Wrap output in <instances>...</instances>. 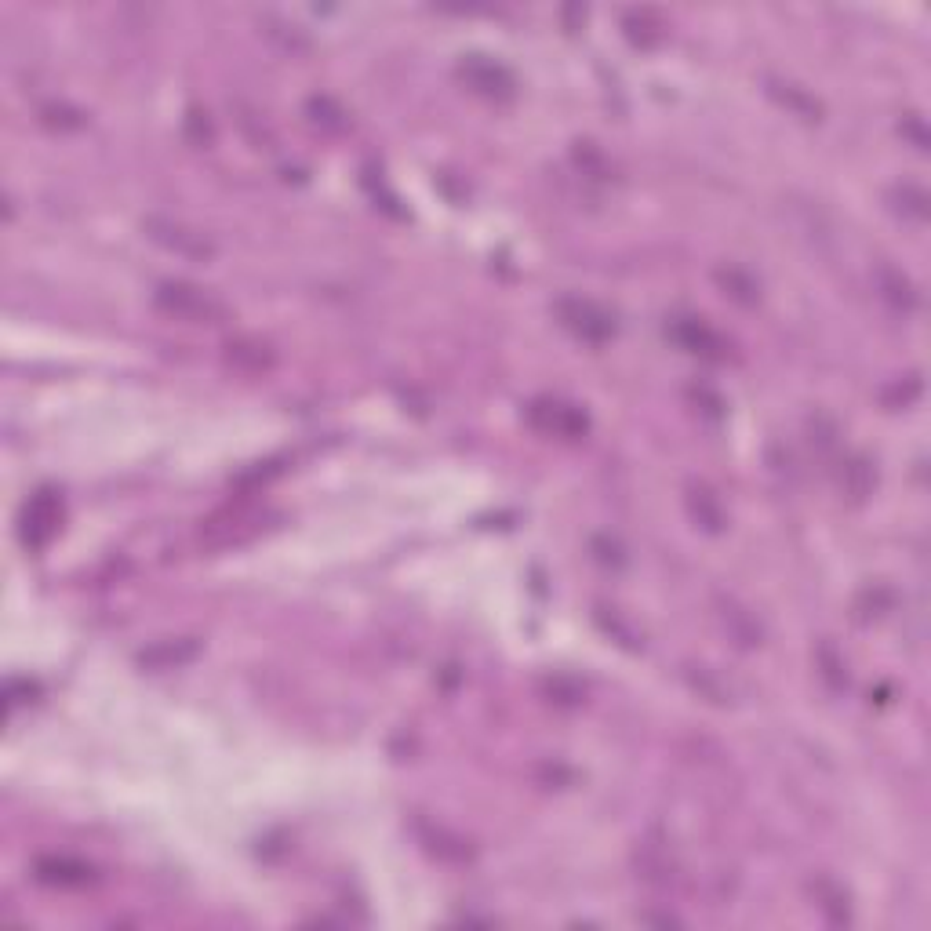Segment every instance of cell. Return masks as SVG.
Here are the masks:
<instances>
[{
  "instance_id": "obj_1",
  "label": "cell",
  "mask_w": 931,
  "mask_h": 931,
  "mask_svg": "<svg viewBox=\"0 0 931 931\" xmlns=\"http://www.w3.org/2000/svg\"><path fill=\"white\" fill-rule=\"evenodd\" d=\"M153 302H157V310L161 313H168V317L186 321V324H222L230 317L226 302L215 299L211 291L197 288V284H190V281H164L161 288L153 291Z\"/></svg>"
},
{
  "instance_id": "obj_2",
  "label": "cell",
  "mask_w": 931,
  "mask_h": 931,
  "mask_svg": "<svg viewBox=\"0 0 931 931\" xmlns=\"http://www.w3.org/2000/svg\"><path fill=\"white\" fill-rule=\"evenodd\" d=\"M553 317L561 321V328H568L575 339L590 342V346H604L608 339H615V313H608L604 306H597V302L590 299H575V295H568V299H557L553 302Z\"/></svg>"
},
{
  "instance_id": "obj_3",
  "label": "cell",
  "mask_w": 931,
  "mask_h": 931,
  "mask_svg": "<svg viewBox=\"0 0 931 931\" xmlns=\"http://www.w3.org/2000/svg\"><path fill=\"white\" fill-rule=\"evenodd\" d=\"M528 422L546 437H561V441H579L590 433V419L586 411L575 408L568 401H557V397H539V401L528 404Z\"/></svg>"
},
{
  "instance_id": "obj_4",
  "label": "cell",
  "mask_w": 931,
  "mask_h": 931,
  "mask_svg": "<svg viewBox=\"0 0 931 931\" xmlns=\"http://www.w3.org/2000/svg\"><path fill=\"white\" fill-rule=\"evenodd\" d=\"M62 528V499L55 488H41L37 495H30V502L22 506V542L30 550H44Z\"/></svg>"
},
{
  "instance_id": "obj_5",
  "label": "cell",
  "mask_w": 931,
  "mask_h": 931,
  "mask_svg": "<svg viewBox=\"0 0 931 931\" xmlns=\"http://www.w3.org/2000/svg\"><path fill=\"white\" fill-rule=\"evenodd\" d=\"M459 81L491 102H506L517 95V77L488 55H466L459 62Z\"/></svg>"
},
{
  "instance_id": "obj_6",
  "label": "cell",
  "mask_w": 931,
  "mask_h": 931,
  "mask_svg": "<svg viewBox=\"0 0 931 931\" xmlns=\"http://www.w3.org/2000/svg\"><path fill=\"white\" fill-rule=\"evenodd\" d=\"M666 335H670L681 350L695 353V357H702V361L721 364L731 357V342L724 339L717 328H710L706 321H699V317H673V321L666 324Z\"/></svg>"
},
{
  "instance_id": "obj_7",
  "label": "cell",
  "mask_w": 931,
  "mask_h": 931,
  "mask_svg": "<svg viewBox=\"0 0 931 931\" xmlns=\"http://www.w3.org/2000/svg\"><path fill=\"white\" fill-rule=\"evenodd\" d=\"M142 230H146L150 241H157L161 248L175 251V255H182V259L208 262L211 255H215V244H211L201 230H190V226H182V222H175V219L150 215V219L142 222Z\"/></svg>"
},
{
  "instance_id": "obj_8",
  "label": "cell",
  "mask_w": 931,
  "mask_h": 931,
  "mask_svg": "<svg viewBox=\"0 0 931 931\" xmlns=\"http://www.w3.org/2000/svg\"><path fill=\"white\" fill-rule=\"evenodd\" d=\"M262 531V517L251 513L248 506H237V510L215 513L211 521L201 524V542L211 550H226V546H241V542L255 539Z\"/></svg>"
},
{
  "instance_id": "obj_9",
  "label": "cell",
  "mask_w": 931,
  "mask_h": 931,
  "mask_svg": "<svg viewBox=\"0 0 931 931\" xmlns=\"http://www.w3.org/2000/svg\"><path fill=\"white\" fill-rule=\"evenodd\" d=\"M33 877L48 888H91L99 881L95 866H88L84 859H73V855H44L33 866Z\"/></svg>"
},
{
  "instance_id": "obj_10",
  "label": "cell",
  "mask_w": 931,
  "mask_h": 931,
  "mask_svg": "<svg viewBox=\"0 0 931 931\" xmlns=\"http://www.w3.org/2000/svg\"><path fill=\"white\" fill-rule=\"evenodd\" d=\"M877 295L888 302L891 310H899V313L921 310V291H917V284H913L902 270H895V266H881V270H877Z\"/></svg>"
},
{
  "instance_id": "obj_11",
  "label": "cell",
  "mask_w": 931,
  "mask_h": 931,
  "mask_svg": "<svg viewBox=\"0 0 931 931\" xmlns=\"http://www.w3.org/2000/svg\"><path fill=\"white\" fill-rule=\"evenodd\" d=\"M201 655V644L182 637V641H161L153 648L139 651V666L142 670H175V666H186Z\"/></svg>"
},
{
  "instance_id": "obj_12",
  "label": "cell",
  "mask_w": 931,
  "mask_h": 931,
  "mask_svg": "<svg viewBox=\"0 0 931 931\" xmlns=\"http://www.w3.org/2000/svg\"><path fill=\"white\" fill-rule=\"evenodd\" d=\"M226 364L233 371H244V375H262V371H270L277 364V357L259 339H233L226 342Z\"/></svg>"
},
{
  "instance_id": "obj_13",
  "label": "cell",
  "mask_w": 931,
  "mask_h": 931,
  "mask_svg": "<svg viewBox=\"0 0 931 931\" xmlns=\"http://www.w3.org/2000/svg\"><path fill=\"white\" fill-rule=\"evenodd\" d=\"M688 513H691V521L699 524L702 531H713V535L724 531V524H728L721 499H717L710 488H702V484H691L688 488Z\"/></svg>"
},
{
  "instance_id": "obj_14",
  "label": "cell",
  "mask_w": 931,
  "mask_h": 931,
  "mask_svg": "<svg viewBox=\"0 0 931 931\" xmlns=\"http://www.w3.org/2000/svg\"><path fill=\"white\" fill-rule=\"evenodd\" d=\"M713 281L739 306H757V299H761V281L742 270V266H721V270L713 273Z\"/></svg>"
},
{
  "instance_id": "obj_15",
  "label": "cell",
  "mask_w": 931,
  "mask_h": 931,
  "mask_svg": "<svg viewBox=\"0 0 931 931\" xmlns=\"http://www.w3.org/2000/svg\"><path fill=\"white\" fill-rule=\"evenodd\" d=\"M622 30H626V37H630L637 48H655V44L666 37V22H662L651 8H637L622 15Z\"/></svg>"
},
{
  "instance_id": "obj_16",
  "label": "cell",
  "mask_w": 931,
  "mask_h": 931,
  "mask_svg": "<svg viewBox=\"0 0 931 931\" xmlns=\"http://www.w3.org/2000/svg\"><path fill=\"white\" fill-rule=\"evenodd\" d=\"M306 117H310L313 128L328 131V135H342V131L350 128L346 110H342L331 95H310V99H306Z\"/></svg>"
},
{
  "instance_id": "obj_17",
  "label": "cell",
  "mask_w": 931,
  "mask_h": 931,
  "mask_svg": "<svg viewBox=\"0 0 931 931\" xmlns=\"http://www.w3.org/2000/svg\"><path fill=\"white\" fill-rule=\"evenodd\" d=\"M721 622H724V630L731 633V641H739L742 648H757V644H761V626H757V619H753L750 611H742L739 604L721 601Z\"/></svg>"
},
{
  "instance_id": "obj_18",
  "label": "cell",
  "mask_w": 931,
  "mask_h": 931,
  "mask_svg": "<svg viewBox=\"0 0 931 931\" xmlns=\"http://www.w3.org/2000/svg\"><path fill=\"white\" fill-rule=\"evenodd\" d=\"M768 91L782 102V106H786V110H793L797 117H804V121H819V117H822V106H819V102L811 99V95H808L804 88H797V84L768 81Z\"/></svg>"
},
{
  "instance_id": "obj_19",
  "label": "cell",
  "mask_w": 931,
  "mask_h": 931,
  "mask_svg": "<svg viewBox=\"0 0 931 931\" xmlns=\"http://www.w3.org/2000/svg\"><path fill=\"white\" fill-rule=\"evenodd\" d=\"M873 484H877V477H873V470H870V462L866 459H844V470H841V488L848 491L851 499L859 502V499H866L873 491Z\"/></svg>"
},
{
  "instance_id": "obj_20",
  "label": "cell",
  "mask_w": 931,
  "mask_h": 931,
  "mask_svg": "<svg viewBox=\"0 0 931 931\" xmlns=\"http://www.w3.org/2000/svg\"><path fill=\"white\" fill-rule=\"evenodd\" d=\"M811 895H815V906H819V910L826 913L833 924L848 921V895H844L837 884H830V881L811 884Z\"/></svg>"
},
{
  "instance_id": "obj_21",
  "label": "cell",
  "mask_w": 931,
  "mask_h": 931,
  "mask_svg": "<svg viewBox=\"0 0 931 931\" xmlns=\"http://www.w3.org/2000/svg\"><path fill=\"white\" fill-rule=\"evenodd\" d=\"M891 201H895V211H902L906 219H913V222H928V215H931V201H928V193L921 190V186H899V190L891 193Z\"/></svg>"
},
{
  "instance_id": "obj_22",
  "label": "cell",
  "mask_w": 931,
  "mask_h": 931,
  "mask_svg": "<svg viewBox=\"0 0 931 931\" xmlns=\"http://www.w3.org/2000/svg\"><path fill=\"white\" fill-rule=\"evenodd\" d=\"M262 26H270V30H266V37H273V41H281L288 51H306V48H310V41L302 37V30H299V26H291V22L266 15V19H262Z\"/></svg>"
},
{
  "instance_id": "obj_23",
  "label": "cell",
  "mask_w": 931,
  "mask_h": 931,
  "mask_svg": "<svg viewBox=\"0 0 931 931\" xmlns=\"http://www.w3.org/2000/svg\"><path fill=\"white\" fill-rule=\"evenodd\" d=\"M426 841H430V851H437L441 859H470V848H466V841H459V837H451V833L444 830H426Z\"/></svg>"
},
{
  "instance_id": "obj_24",
  "label": "cell",
  "mask_w": 931,
  "mask_h": 931,
  "mask_svg": "<svg viewBox=\"0 0 931 931\" xmlns=\"http://www.w3.org/2000/svg\"><path fill=\"white\" fill-rule=\"evenodd\" d=\"M575 164H579L586 175H593V179H608V175H611L608 161H604L601 153L593 150L590 142H579V146H575Z\"/></svg>"
},
{
  "instance_id": "obj_25",
  "label": "cell",
  "mask_w": 931,
  "mask_h": 931,
  "mask_svg": "<svg viewBox=\"0 0 931 931\" xmlns=\"http://www.w3.org/2000/svg\"><path fill=\"white\" fill-rule=\"evenodd\" d=\"M186 139H190L193 146H211V142H215V128H211L208 113H201V110L186 113Z\"/></svg>"
},
{
  "instance_id": "obj_26",
  "label": "cell",
  "mask_w": 931,
  "mask_h": 931,
  "mask_svg": "<svg viewBox=\"0 0 931 931\" xmlns=\"http://www.w3.org/2000/svg\"><path fill=\"white\" fill-rule=\"evenodd\" d=\"M593 557L604 564V568H622L626 564V553H622V546L615 539H608V535H597V539L590 542Z\"/></svg>"
},
{
  "instance_id": "obj_27",
  "label": "cell",
  "mask_w": 931,
  "mask_h": 931,
  "mask_svg": "<svg viewBox=\"0 0 931 931\" xmlns=\"http://www.w3.org/2000/svg\"><path fill=\"white\" fill-rule=\"evenodd\" d=\"M44 124L48 128H81L84 117L77 110H70V106H44Z\"/></svg>"
},
{
  "instance_id": "obj_28",
  "label": "cell",
  "mask_w": 931,
  "mask_h": 931,
  "mask_svg": "<svg viewBox=\"0 0 931 931\" xmlns=\"http://www.w3.org/2000/svg\"><path fill=\"white\" fill-rule=\"evenodd\" d=\"M891 604V593L884 590V586H877V590H866L859 597V611H862V619H873V615H881L884 608Z\"/></svg>"
},
{
  "instance_id": "obj_29",
  "label": "cell",
  "mask_w": 931,
  "mask_h": 931,
  "mask_svg": "<svg viewBox=\"0 0 931 931\" xmlns=\"http://www.w3.org/2000/svg\"><path fill=\"white\" fill-rule=\"evenodd\" d=\"M819 659H822V677L830 681V688H844V684H848V677L841 673L844 666H841V659L833 655V648H822Z\"/></svg>"
},
{
  "instance_id": "obj_30",
  "label": "cell",
  "mask_w": 931,
  "mask_h": 931,
  "mask_svg": "<svg viewBox=\"0 0 931 931\" xmlns=\"http://www.w3.org/2000/svg\"><path fill=\"white\" fill-rule=\"evenodd\" d=\"M546 691H550V695H557V702H579L582 699L579 684L564 681V677H553V681H546Z\"/></svg>"
},
{
  "instance_id": "obj_31",
  "label": "cell",
  "mask_w": 931,
  "mask_h": 931,
  "mask_svg": "<svg viewBox=\"0 0 931 931\" xmlns=\"http://www.w3.org/2000/svg\"><path fill=\"white\" fill-rule=\"evenodd\" d=\"M899 131L913 142V146H917V150H928V131H924L921 117H902Z\"/></svg>"
},
{
  "instance_id": "obj_32",
  "label": "cell",
  "mask_w": 931,
  "mask_h": 931,
  "mask_svg": "<svg viewBox=\"0 0 931 931\" xmlns=\"http://www.w3.org/2000/svg\"><path fill=\"white\" fill-rule=\"evenodd\" d=\"M597 622H601V626H604V630H608V633H615V637H619L622 644H630V648H637V637H633V633L626 630V626H622V622L615 619V615H611V619H608L604 611H597Z\"/></svg>"
},
{
  "instance_id": "obj_33",
  "label": "cell",
  "mask_w": 931,
  "mask_h": 931,
  "mask_svg": "<svg viewBox=\"0 0 931 931\" xmlns=\"http://www.w3.org/2000/svg\"><path fill=\"white\" fill-rule=\"evenodd\" d=\"M30 695H37V684H30V681H11V684H8L11 706H19V702H30Z\"/></svg>"
}]
</instances>
